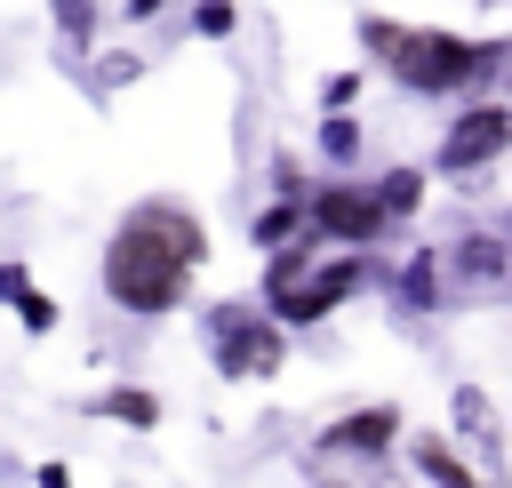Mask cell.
Returning <instances> with one entry per match:
<instances>
[{
  "instance_id": "8",
  "label": "cell",
  "mask_w": 512,
  "mask_h": 488,
  "mask_svg": "<svg viewBox=\"0 0 512 488\" xmlns=\"http://www.w3.org/2000/svg\"><path fill=\"white\" fill-rule=\"evenodd\" d=\"M400 432H408L400 400H360V408L328 416L312 440H328V448H352V456H392V448H400Z\"/></svg>"
},
{
  "instance_id": "10",
  "label": "cell",
  "mask_w": 512,
  "mask_h": 488,
  "mask_svg": "<svg viewBox=\"0 0 512 488\" xmlns=\"http://www.w3.org/2000/svg\"><path fill=\"white\" fill-rule=\"evenodd\" d=\"M408 472H416L424 488H504L496 472L464 464V440H456V432H408Z\"/></svg>"
},
{
  "instance_id": "23",
  "label": "cell",
  "mask_w": 512,
  "mask_h": 488,
  "mask_svg": "<svg viewBox=\"0 0 512 488\" xmlns=\"http://www.w3.org/2000/svg\"><path fill=\"white\" fill-rule=\"evenodd\" d=\"M168 8H176V0H112V16H120L128 32H144V24H160Z\"/></svg>"
},
{
  "instance_id": "19",
  "label": "cell",
  "mask_w": 512,
  "mask_h": 488,
  "mask_svg": "<svg viewBox=\"0 0 512 488\" xmlns=\"http://www.w3.org/2000/svg\"><path fill=\"white\" fill-rule=\"evenodd\" d=\"M144 64H152L144 48H112V56L96 48V56L80 64V80H88V96H120V88H136V80H144Z\"/></svg>"
},
{
  "instance_id": "6",
  "label": "cell",
  "mask_w": 512,
  "mask_h": 488,
  "mask_svg": "<svg viewBox=\"0 0 512 488\" xmlns=\"http://www.w3.org/2000/svg\"><path fill=\"white\" fill-rule=\"evenodd\" d=\"M304 208H312V232L336 240V248H384L400 232L392 208H384V192H376V176H320Z\"/></svg>"
},
{
  "instance_id": "22",
  "label": "cell",
  "mask_w": 512,
  "mask_h": 488,
  "mask_svg": "<svg viewBox=\"0 0 512 488\" xmlns=\"http://www.w3.org/2000/svg\"><path fill=\"white\" fill-rule=\"evenodd\" d=\"M272 192H280V200H312V176H304L296 152H272Z\"/></svg>"
},
{
  "instance_id": "13",
  "label": "cell",
  "mask_w": 512,
  "mask_h": 488,
  "mask_svg": "<svg viewBox=\"0 0 512 488\" xmlns=\"http://www.w3.org/2000/svg\"><path fill=\"white\" fill-rule=\"evenodd\" d=\"M40 8H48V32H56V56L88 64L96 40H104V0H40Z\"/></svg>"
},
{
  "instance_id": "1",
  "label": "cell",
  "mask_w": 512,
  "mask_h": 488,
  "mask_svg": "<svg viewBox=\"0 0 512 488\" xmlns=\"http://www.w3.org/2000/svg\"><path fill=\"white\" fill-rule=\"evenodd\" d=\"M200 264H208V224H200V208L152 192V200H128V208L112 216L104 256H96V288H104L112 312L160 320V312H176V304L192 296Z\"/></svg>"
},
{
  "instance_id": "15",
  "label": "cell",
  "mask_w": 512,
  "mask_h": 488,
  "mask_svg": "<svg viewBox=\"0 0 512 488\" xmlns=\"http://www.w3.org/2000/svg\"><path fill=\"white\" fill-rule=\"evenodd\" d=\"M304 232H312V208H304V200H280V192L248 216V248H256V256H272V248H288V240H304Z\"/></svg>"
},
{
  "instance_id": "2",
  "label": "cell",
  "mask_w": 512,
  "mask_h": 488,
  "mask_svg": "<svg viewBox=\"0 0 512 488\" xmlns=\"http://www.w3.org/2000/svg\"><path fill=\"white\" fill-rule=\"evenodd\" d=\"M376 72L400 88V96H424V104H464V96H496L512 80V40H480V32H456V24H408L392 32V48L376 56Z\"/></svg>"
},
{
  "instance_id": "9",
  "label": "cell",
  "mask_w": 512,
  "mask_h": 488,
  "mask_svg": "<svg viewBox=\"0 0 512 488\" xmlns=\"http://www.w3.org/2000/svg\"><path fill=\"white\" fill-rule=\"evenodd\" d=\"M448 432L488 464V472H512V440H504V424H496V400L480 392V384H456L448 392Z\"/></svg>"
},
{
  "instance_id": "11",
  "label": "cell",
  "mask_w": 512,
  "mask_h": 488,
  "mask_svg": "<svg viewBox=\"0 0 512 488\" xmlns=\"http://www.w3.org/2000/svg\"><path fill=\"white\" fill-rule=\"evenodd\" d=\"M304 480L312 488H400L392 456H352V448H328V440L304 448Z\"/></svg>"
},
{
  "instance_id": "20",
  "label": "cell",
  "mask_w": 512,
  "mask_h": 488,
  "mask_svg": "<svg viewBox=\"0 0 512 488\" xmlns=\"http://www.w3.org/2000/svg\"><path fill=\"white\" fill-rule=\"evenodd\" d=\"M192 32L200 40H232L240 32V0H192Z\"/></svg>"
},
{
  "instance_id": "17",
  "label": "cell",
  "mask_w": 512,
  "mask_h": 488,
  "mask_svg": "<svg viewBox=\"0 0 512 488\" xmlns=\"http://www.w3.org/2000/svg\"><path fill=\"white\" fill-rule=\"evenodd\" d=\"M376 192H384L392 224H416V216H424V200H432V160H424V168H416V160H392V168L376 176Z\"/></svg>"
},
{
  "instance_id": "18",
  "label": "cell",
  "mask_w": 512,
  "mask_h": 488,
  "mask_svg": "<svg viewBox=\"0 0 512 488\" xmlns=\"http://www.w3.org/2000/svg\"><path fill=\"white\" fill-rule=\"evenodd\" d=\"M320 160L336 168V176H352L360 168V152H368V128H360V112H320Z\"/></svg>"
},
{
  "instance_id": "24",
  "label": "cell",
  "mask_w": 512,
  "mask_h": 488,
  "mask_svg": "<svg viewBox=\"0 0 512 488\" xmlns=\"http://www.w3.org/2000/svg\"><path fill=\"white\" fill-rule=\"evenodd\" d=\"M32 488H72V464H56V456H48V464H32Z\"/></svg>"
},
{
  "instance_id": "3",
  "label": "cell",
  "mask_w": 512,
  "mask_h": 488,
  "mask_svg": "<svg viewBox=\"0 0 512 488\" xmlns=\"http://www.w3.org/2000/svg\"><path fill=\"white\" fill-rule=\"evenodd\" d=\"M368 280H376V248H336V240L304 232V240H288V248L264 256V288H256V296L272 304V320L320 328V320H336Z\"/></svg>"
},
{
  "instance_id": "21",
  "label": "cell",
  "mask_w": 512,
  "mask_h": 488,
  "mask_svg": "<svg viewBox=\"0 0 512 488\" xmlns=\"http://www.w3.org/2000/svg\"><path fill=\"white\" fill-rule=\"evenodd\" d=\"M360 88H368V72H360V64H352V72H328V80H320V112H352V104H360Z\"/></svg>"
},
{
  "instance_id": "7",
  "label": "cell",
  "mask_w": 512,
  "mask_h": 488,
  "mask_svg": "<svg viewBox=\"0 0 512 488\" xmlns=\"http://www.w3.org/2000/svg\"><path fill=\"white\" fill-rule=\"evenodd\" d=\"M440 256H448L456 304H504L512 296V224H456V240H440Z\"/></svg>"
},
{
  "instance_id": "5",
  "label": "cell",
  "mask_w": 512,
  "mask_h": 488,
  "mask_svg": "<svg viewBox=\"0 0 512 488\" xmlns=\"http://www.w3.org/2000/svg\"><path fill=\"white\" fill-rule=\"evenodd\" d=\"M504 152H512V96H504V88H496V96H464V104L448 112L440 144H432V176L480 184Z\"/></svg>"
},
{
  "instance_id": "14",
  "label": "cell",
  "mask_w": 512,
  "mask_h": 488,
  "mask_svg": "<svg viewBox=\"0 0 512 488\" xmlns=\"http://www.w3.org/2000/svg\"><path fill=\"white\" fill-rule=\"evenodd\" d=\"M0 304L16 312V328H24V336H48V328H56V296H48L16 256H0Z\"/></svg>"
},
{
  "instance_id": "16",
  "label": "cell",
  "mask_w": 512,
  "mask_h": 488,
  "mask_svg": "<svg viewBox=\"0 0 512 488\" xmlns=\"http://www.w3.org/2000/svg\"><path fill=\"white\" fill-rule=\"evenodd\" d=\"M88 416L128 424V432H160V392H144V384H104V392H88Z\"/></svg>"
},
{
  "instance_id": "12",
  "label": "cell",
  "mask_w": 512,
  "mask_h": 488,
  "mask_svg": "<svg viewBox=\"0 0 512 488\" xmlns=\"http://www.w3.org/2000/svg\"><path fill=\"white\" fill-rule=\"evenodd\" d=\"M392 304L400 312H448L456 304V288H448V256L440 248H416V256H400V272H392Z\"/></svg>"
},
{
  "instance_id": "4",
  "label": "cell",
  "mask_w": 512,
  "mask_h": 488,
  "mask_svg": "<svg viewBox=\"0 0 512 488\" xmlns=\"http://www.w3.org/2000/svg\"><path fill=\"white\" fill-rule=\"evenodd\" d=\"M200 336H208V368L224 384H264L288 368V320H272L264 296H216L200 304Z\"/></svg>"
}]
</instances>
